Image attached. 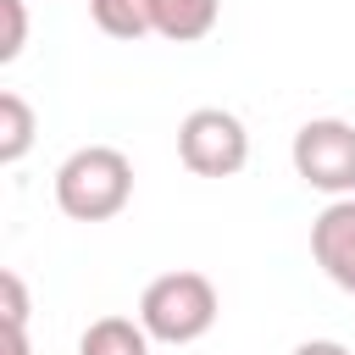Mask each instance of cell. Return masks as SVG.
<instances>
[{"mask_svg":"<svg viewBox=\"0 0 355 355\" xmlns=\"http://www.w3.org/2000/svg\"><path fill=\"white\" fill-rule=\"evenodd\" d=\"M133 200V161L116 144H83L55 166V205L72 222H111Z\"/></svg>","mask_w":355,"mask_h":355,"instance_id":"cell-1","label":"cell"},{"mask_svg":"<svg viewBox=\"0 0 355 355\" xmlns=\"http://www.w3.org/2000/svg\"><path fill=\"white\" fill-rule=\"evenodd\" d=\"M216 283L205 272H161L139 294V322L155 344H194L216 327Z\"/></svg>","mask_w":355,"mask_h":355,"instance_id":"cell-2","label":"cell"},{"mask_svg":"<svg viewBox=\"0 0 355 355\" xmlns=\"http://www.w3.org/2000/svg\"><path fill=\"white\" fill-rule=\"evenodd\" d=\"M288 155H294V172H300L305 189L333 194V200L355 194V122H344V116H311L294 133Z\"/></svg>","mask_w":355,"mask_h":355,"instance_id":"cell-3","label":"cell"},{"mask_svg":"<svg viewBox=\"0 0 355 355\" xmlns=\"http://www.w3.org/2000/svg\"><path fill=\"white\" fill-rule=\"evenodd\" d=\"M178 161H183L194 178H233V172H244V161H250V133H244V122H239L233 111L200 105V111H189L183 128H178Z\"/></svg>","mask_w":355,"mask_h":355,"instance_id":"cell-4","label":"cell"},{"mask_svg":"<svg viewBox=\"0 0 355 355\" xmlns=\"http://www.w3.org/2000/svg\"><path fill=\"white\" fill-rule=\"evenodd\" d=\"M311 255L327 272V283L355 294V194L322 205V216L311 222Z\"/></svg>","mask_w":355,"mask_h":355,"instance_id":"cell-5","label":"cell"},{"mask_svg":"<svg viewBox=\"0 0 355 355\" xmlns=\"http://www.w3.org/2000/svg\"><path fill=\"white\" fill-rule=\"evenodd\" d=\"M150 17H155V33L172 39V44H194L216 28L222 17V0H150Z\"/></svg>","mask_w":355,"mask_h":355,"instance_id":"cell-6","label":"cell"},{"mask_svg":"<svg viewBox=\"0 0 355 355\" xmlns=\"http://www.w3.org/2000/svg\"><path fill=\"white\" fill-rule=\"evenodd\" d=\"M78 355H150V333L139 316H94L78 338Z\"/></svg>","mask_w":355,"mask_h":355,"instance_id":"cell-7","label":"cell"},{"mask_svg":"<svg viewBox=\"0 0 355 355\" xmlns=\"http://www.w3.org/2000/svg\"><path fill=\"white\" fill-rule=\"evenodd\" d=\"M89 17L111 39H144V33H155L150 0H89Z\"/></svg>","mask_w":355,"mask_h":355,"instance_id":"cell-8","label":"cell"},{"mask_svg":"<svg viewBox=\"0 0 355 355\" xmlns=\"http://www.w3.org/2000/svg\"><path fill=\"white\" fill-rule=\"evenodd\" d=\"M28 150H33V105L17 89H6L0 94V161L17 166Z\"/></svg>","mask_w":355,"mask_h":355,"instance_id":"cell-9","label":"cell"},{"mask_svg":"<svg viewBox=\"0 0 355 355\" xmlns=\"http://www.w3.org/2000/svg\"><path fill=\"white\" fill-rule=\"evenodd\" d=\"M6 11V39H0V61H17L28 44V0H0Z\"/></svg>","mask_w":355,"mask_h":355,"instance_id":"cell-10","label":"cell"},{"mask_svg":"<svg viewBox=\"0 0 355 355\" xmlns=\"http://www.w3.org/2000/svg\"><path fill=\"white\" fill-rule=\"evenodd\" d=\"M0 294H6V327H28V288L17 272H0Z\"/></svg>","mask_w":355,"mask_h":355,"instance_id":"cell-11","label":"cell"},{"mask_svg":"<svg viewBox=\"0 0 355 355\" xmlns=\"http://www.w3.org/2000/svg\"><path fill=\"white\" fill-rule=\"evenodd\" d=\"M294 355H349V349H344L338 338H305V344H300Z\"/></svg>","mask_w":355,"mask_h":355,"instance_id":"cell-12","label":"cell"},{"mask_svg":"<svg viewBox=\"0 0 355 355\" xmlns=\"http://www.w3.org/2000/svg\"><path fill=\"white\" fill-rule=\"evenodd\" d=\"M6 355H28V327H6Z\"/></svg>","mask_w":355,"mask_h":355,"instance_id":"cell-13","label":"cell"}]
</instances>
